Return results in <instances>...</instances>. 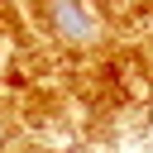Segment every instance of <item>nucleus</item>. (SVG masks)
Here are the masks:
<instances>
[{
	"label": "nucleus",
	"instance_id": "obj_1",
	"mask_svg": "<svg viewBox=\"0 0 153 153\" xmlns=\"http://www.w3.org/2000/svg\"><path fill=\"white\" fill-rule=\"evenodd\" d=\"M53 14H57V29L62 38H91L96 33V19L81 0H53Z\"/></svg>",
	"mask_w": 153,
	"mask_h": 153
}]
</instances>
